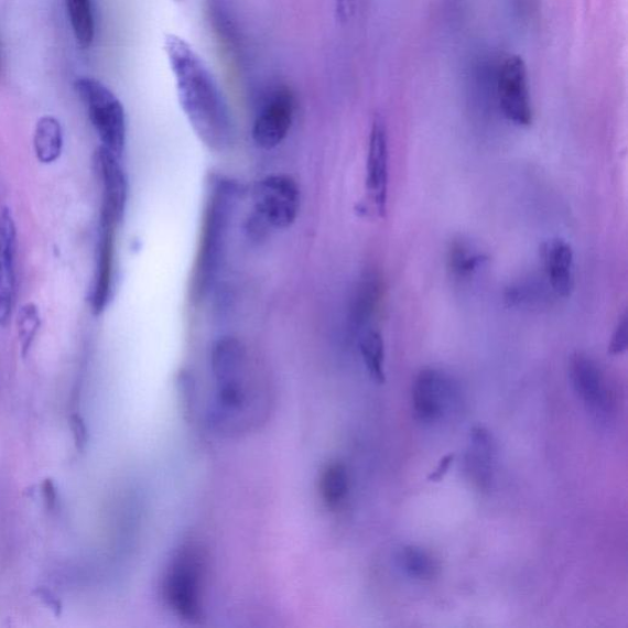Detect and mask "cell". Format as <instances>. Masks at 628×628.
<instances>
[{
	"label": "cell",
	"instance_id": "obj_28",
	"mask_svg": "<svg viewBox=\"0 0 628 628\" xmlns=\"http://www.w3.org/2000/svg\"><path fill=\"white\" fill-rule=\"evenodd\" d=\"M454 458H456V456H454V454H448V456L443 457L440 462V464L437 465V468L435 469V472H433L430 476H429V480L430 481H440L443 479V476H445L448 470L451 465L454 462Z\"/></svg>",
	"mask_w": 628,
	"mask_h": 628
},
{
	"label": "cell",
	"instance_id": "obj_20",
	"mask_svg": "<svg viewBox=\"0 0 628 628\" xmlns=\"http://www.w3.org/2000/svg\"><path fill=\"white\" fill-rule=\"evenodd\" d=\"M320 492L329 510H338L349 494V474L343 463L327 465L320 476Z\"/></svg>",
	"mask_w": 628,
	"mask_h": 628
},
{
	"label": "cell",
	"instance_id": "obj_5",
	"mask_svg": "<svg viewBox=\"0 0 628 628\" xmlns=\"http://www.w3.org/2000/svg\"><path fill=\"white\" fill-rule=\"evenodd\" d=\"M495 83L498 106L507 121L517 127L532 124L534 111L524 59L508 54L496 68Z\"/></svg>",
	"mask_w": 628,
	"mask_h": 628
},
{
	"label": "cell",
	"instance_id": "obj_12",
	"mask_svg": "<svg viewBox=\"0 0 628 628\" xmlns=\"http://www.w3.org/2000/svg\"><path fill=\"white\" fill-rule=\"evenodd\" d=\"M17 226L12 213H0V326L12 314L17 295Z\"/></svg>",
	"mask_w": 628,
	"mask_h": 628
},
{
	"label": "cell",
	"instance_id": "obj_4",
	"mask_svg": "<svg viewBox=\"0 0 628 628\" xmlns=\"http://www.w3.org/2000/svg\"><path fill=\"white\" fill-rule=\"evenodd\" d=\"M75 90L88 110L90 121L104 148L122 158L127 143V117L118 97L99 80L82 78Z\"/></svg>",
	"mask_w": 628,
	"mask_h": 628
},
{
	"label": "cell",
	"instance_id": "obj_10",
	"mask_svg": "<svg viewBox=\"0 0 628 628\" xmlns=\"http://www.w3.org/2000/svg\"><path fill=\"white\" fill-rule=\"evenodd\" d=\"M95 165L102 184L100 221L122 223L128 203V181L119 158L104 147L96 151Z\"/></svg>",
	"mask_w": 628,
	"mask_h": 628
},
{
	"label": "cell",
	"instance_id": "obj_3",
	"mask_svg": "<svg viewBox=\"0 0 628 628\" xmlns=\"http://www.w3.org/2000/svg\"><path fill=\"white\" fill-rule=\"evenodd\" d=\"M205 557L196 544L184 545L166 573L164 598L181 619L198 624L203 619V581Z\"/></svg>",
	"mask_w": 628,
	"mask_h": 628
},
{
	"label": "cell",
	"instance_id": "obj_24",
	"mask_svg": "<svg viewBox=\"0 0 628 628\" xmlns=\"http://www.w3.org/2000/svg\"><path fill=\"white\" fill-rule=\"evenodd\" d=\"M41 318L36 306L25 305L20 310L18 326H19V338L21 346H23L24 355L31 348L32 342H34L36 334L40 329Z\"/></svg>",
	"mask_w": 628,
	"mask_h": 628
},
{
	"label": "cell",
	"instance_id": "obj_8",
	"mask_svg": "<svg viewBox=\"0 0 628 628\" xmlns=\"http://www.w3.org/2000/svg\"><path fill=\"white\" fill-rule=\"evenodd\" d=\"M294 118V94L288 88H279L268 97L255 119L253 142L263 150L278 148L288 138Z\"/></svg>",
	"mask_w": 628,
	"mask_h": 628
},
{
	"label": "cell",
	"instance_id": "obj_22",
	"mask_svg": "<svg viewBox=\"0 0 628 628\" xmlns=\"http://www.w3.org/2000/svg\"><path fill=\"white\" fill-rule=\"evenodd\" d=\"M399 567L410 578L430 581L438 572L437 561L427 551L418 546H404L398 552Z\"/></svg>",
	"mask_w": 628,
	"mask_h": 628
},
{
	"label": "cell",
	"instance_id": "obj_30",
	"mask_svg": "<svg viewBox=\"0 0 628 628\" xmlns=\"http://www.w3.org/2000/svg\"><path fill=\"white\" fill-rule=\"evenodd\" d=\"M43 496H45L48 508H53L57 502V490L52 480H46L42 485Z\"/></svg>",
	"mask_w": 628,
	"mask_h": 628
},
{
	"label": "cell",
	"instance_id": "obj_13",
	"mask_svg": "<svg viewBox=\"0 0 628 628\" xmlns=\"http://www.w3.org/2000/svg\"><path fill=\"white\" fill-rule=\"evenodd\" d=\"M544 277L557 299H567L575 289V255L569 242L551 238L541 245Z\"/></svg>",
	"mask_w": 628,
	"mask_h": 628
},
{
	"label": "cell",
	"instance_id": "obj_17",
	"mask_svg": "<svg viewBox=\"0 0 628 628\" xmlns=\"http://www.w3.org/2000/svg\"><path fill=\"white\" fill-rule=\"evenodd\" d=\"M505 302L508 307L516 310L541 308L557 299L543 275H530L513 281L505 290Z\"/></svg>",
	"mask_w": 628,
	"mask_h": 628
},
{
	"label": "cell",
	"instance_id": "obj_18",
	"mask_svg": "<svg viewBox=\"0 0 628 628\" xmlns=\"http://www.w3.org/2000/svg\"><path fill=\"white\" fill-rule=\"evenodd\" d=\"M487 256L469 241L458 238L447 249V266L454 278L467 280L473 278L487 262Z\"/></svg>",
	"mask_w": 628,
	"mask_h": 628
},
{
	"label": "cell",
	"instance_id": "obj_26",
	"mask_svg": "<svg viewBox=\"0 0 628 628\" xmlns=\"http://www.w3.org/2000/svg\"><path fill=\"white\" fill-rule=\"evenodd\" d=\"M69 425L73 433L75 447H77L78 451H84L86 446H88L89 442V432L88 427L85 425V421L80 415L73 414L69 418Z\"/></svg>",
	"mask_w": 628,
	"mask_h": 628
},
{
	"label": "cell",
	"instance_id": "obj_7",
	"mask_svg": "<svg viewBox=\"0 0 628 628\" xmlns=\"http://www.w3.org/2000/svg\"><path fill=\"white\" fill-rule=\"evenodd\" d=\"M389 147L388 132L382 118H376L368 138L366 162V193L371 213L385 218L388 205Z\"/></svg>",
	"mask_w": 628,
	"mask_h": 628
},
{
	"label": "cell",
	"instance_id": "obj_29",
	"mask_svg": "<svg viewBox=\"0 0 628 628\" xmlns=\"http://www.w3.org/2000/svg\"><path fill=\"white\" fill-rule=\"evenodd\" d=\"M355 9V0H337V17L343 23L348 21Z\"/></svg>",
	"mask_w": 628,
	"mask_h": 628
},
{
	"label": "cell",
	"instance_id": "obj_19",
	"mask_svg": "<svg viewBox=\"0 0 628 628\" xmlns=\"http://www.w3.org/2000/svg\"><path fill=\"white\" fill-rule=\"evenodd\" d=\"M63 129L57 118L45 116L40 119L35 129L34 147L42 164H52L62 155Z\"/></svg>",
	"mask_w": 628,
	"mask_h": 628
},
{
	"label": "cell",
	"instance_id": "obj_14",
	"mask_svg": "<svg viewBox=\"0 0 628 628\" xmlns=\"http://www.w3.org/2000/svg\"><path fill=\"white\" fill-rule=\"evenodd\" d=\"M116 229V225L100 221L96 274L91 294V306L96 314L105 311L112 295Z\"/></svg>",
	"mask_w": 628,
	"mask_h": 628
},
{
	"label": "cell",
	"instance_id": "obj_1",
	"mask_svg": "<svg viewBox=\"0 0 628 628\" xmlns=\"http://www.w3.org/2000/svg\"><path fill=\"white\" fill-rule=\"evenodd\" d=\"M164 50L176 82L178 102L194 133L216 153L234 142L229 108L207 64L186 40L169 34Z\"/></svg>",
	"mask_w": 628,
	"mask_h": 628
},
{
	"label": "cell",
	"instance_id": "obj_9",
	"mask_svg": "<svg viewBox=\"0 0 628 628\" xmlns=\"http://www.w3.org/2000/svg\"><path fill=\"white\" fill-rule=\"evenodd\" d=\"M570 377L576 393L593 413L606 416L613 410V392L608 377L591 356L576 354L570 360Z\"/></svg>",
	"mask_w": 628,
	"mask_h": 628
},
{
	"label": "cell",
	"instance_id": "obj_2",
	"mask_svg": "<svg viewBox=\"0 0 628 628\" xmlns=\"http://www.w3.org/2000/svg\"><path fill=\"white\" fill-rule=\"evenodd\" d=\"M240 194V186L230 178L218 176L210 182L194 272V292L201 299L209 294L220 274Z\"/></svg>",
	"mask_w": 628,
	"mask_h": 628
},
{
	"label": "cell",
	"instance_id": "obj_16",
	"mask_svg": "<svg viewBox=\"0 0 628 628\" xmlns=\"http://www.w3.org/2000/svg\"><path fill=\"white\" fill-rule=\"evenodd\" d=\"M383 296L382 280L376 273H366L357 283L350 305V323L361 334L370 328V323L380 307Z\"/></svg>",
	"mask_w": 628,
	"mask_h": 628
},
{
	"label": "cell",
	"instance_id": "obj_27",
	"mask_svg": "<svg viewBox=\"0 0 628 628\" xmlns=\"http://www.w3.org/2000/svg\"><path fill=\"white\" fill-rule=\"evenodd\" d=\"M36 598L50 609L54 616L59 617L63 611V605L57 595L45 587H40L34 593Z\"/></svg>",
	"mask_w": 628,
	"mask_h": 628
},
{
	"label": "cell",
	"instance_id": "obj_21",
	"mask_svg": "<svg viewBox=\"0 0 628 628\" xmlns=\"http://www.w3.org/2000/svg\"><path fill=\"white\" fill-rule=\"evenodd\" d=\"M359 348L368 373L377 383L386 382L385 372V340L382 334L368 328L360 334Z\"/></svg>",
	"mask_w": 628,
	"mask_h": 628
},
{
	"label": "cell",
	"instance_id": "obj_31",
	"mask_svg": "<svg viewBox=\"0 0 628 628\" xmlns=\"http://www.w3.org/2000/svg\"><path fill=\"white\" fill-rule=\"evenodd\" d=\"M2 68H3V66H2V53H0V72H2Z\"/></svg>",
	"mask_w": 628,
	"mask_h": 628
},
{
	"label": "cell",
	"instance_id": "obj_15",
	"mask_svg": "<svg viewBox=\"0 0 628 628\" xmlns=\"http://www.w3.org/2000/svg\"><path fill=\"white\" fill-rule=\"evenodd\" d=\"M465 472L479 490H490L494 480V442L490 432L481 426L470 431Z\"/></svg>",
	"mask_w": 628,
	"mask_h": 628
},
{
	"label": "cell",
	"instance_id": "obj_6",
	"mask_svg": "<svg viewBox=\"0 0 628 628\" xmlns=\"http://www.w3.org/2000/svg\"><path fill=\"white\" fill-rule=\"evenodd\" d=\"M253 203L259 220L275 230H286L300 212L297 183L288 175L268 176L257 184Z\"/></svg>",
	"mask_w": 628,
	"mask_h": 628
},
{
	"label": "cell",
	"instance_id": "obj_11",
	"mask_svg": "<svg viewBox=\"0 0 628 628\" xmlns=\"http://www.w3.org/2000/svg\"><path fill=\"white\" fill-rule=\"evenodd\" d=\"M453 394L451 378L435 368L422 370L413 386L415 416L422 422L440 420L450 404Z\"/></svg>",
	"mask_w": 628,
	"mask_h": 628
},
{
	"label": "cell",
	"instance_id": "obj_25",
	"mask_svg": "<svg viewBox=\"0 0 628 628\" xmlns=\"http://www.w3.org/2000/svg\"><path fill=\"white\" fill-rule=\"evenodd\" d=\"M628 344V318L624 313L622 317L616 324L613 337L609 344V353L614 356L622 355L627 350Z\"/></svg>",
	"mask_w": 628,
	"mask_h": 628
},
{
	"label": "cell",
	"instance_id": "obj_23",
	"mask_svg": "<svg viewBox=\"0 0 628 628\" xmlns=\"http://www.w3.org/2000/svg\"><path fill=\"white\" fill-rule=\"evenodd\" d=\"M75 39L88 48L95 39V18L91 0H66Z\"/></svg>",
	"mask_w": 628,
	"mask_h": 628
}]
</instances>
